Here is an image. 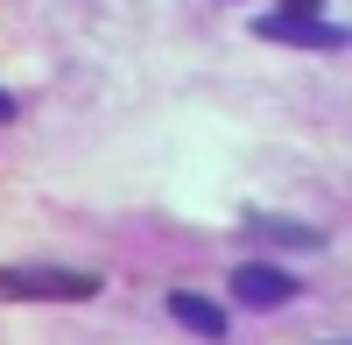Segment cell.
<instances>
[{"label": "cell", "instance_id": "obj_3", "mask_svg": "<svg viewBox=\"0 0 352 345\" xmlns=\"http://www.w3.org/2000/svg\"><path fill=\"white\" fill-rule=\"evenodd\" d=\"M232 296L254 303V310H282L289 296H296V275H282L275 261H240L232 268Z\"/></svg>", "mask_w": 352, "mask_h": 345}, {"label": "cell", "instance_id": "obj_7", "mask_svg": "<svg viewBox=\"0 0 352 345\" xmlns=\"http://www.w3.org/2000/svg\"><path fill=\"white\" fill-rule=\"evenodd\" d=\"M8 120H14V99H8V92H0V127H8Z\"/></svg>", "mask_w": 352, "mask_h": 345}, {"label": "cell", "instance_id": "obj_5", "mask_svg": "<svg viewBox=\"0 0 352 345\" xmlns=\"http://www.w3.org/2000/svg\"><path fill=\"white\" fill-rule=\"evenodd\" d=\"M254 233H268L282 247H324V233H317V225H296V219H254Z\"/></svg>", "mask_w": 352, "mask_h": 345}, {"label": "cell", "instance_id": "obj_2", "mask_svg": "<svg viewBox=\"0 0 352 345\" xmlns=\"http://www.w3.org/2000/svg\"><path fill=\"white\" fill-rule=\"evenodd\" d=\"M261 43H296V49H345V28L324 14H261L254 21Z\"/></svg>", "mask_w": 352, "mask_h": 345}, {"label": "cell", "instance_id": "obj_6", "mask_svg": "<svg viewBox=\"0 0 352 345\" xmlns=\"http://www.w3.org/2000/svg\"><path fill=\"white\" fill-rule=\"evenodd\" d=\"M275 14H324V0H282Z\"/></svg>", "mask_w": 352, "mask_h": 345}, {"label": "cell", "instance_id": "obj_4", "mask_svg": "<svg viewBox=\"0 0 352 345\" xmlns=\"http://www.w3.org/2000/svg\"><path fill=\"white\" fill-rule=\"evenodd\" d=\"M169 318L184 324V331H197V338H226V310L212 296H197V289H176L169 296Z\"/></svg>", "mask_w": 352, "mask_h": 345}, {"label": "cell", "instance_id": "obj_1", "mask_svg": "<svg viewBox=\"0 0 352 345\" xmlns=\"http://www.w3.org/2000/svg\"><path fill=\"white\" fill-rule=\"evenodd\" d=\"M0 296H21V303H85L99 296V282L85 268H0Z\"/></svg>", "mask_w": 352, "mask_h": 345}]
</instances>
